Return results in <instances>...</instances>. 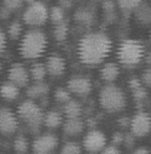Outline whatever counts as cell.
I'll list each match as a JSON object with an SVG mask.
<instances>
[{
	"mask_svg": "<svg viewBox=\"0 0 151 154\" xmlns=\"http://www.w3.org/2000/svg\"><path fill=\"white\" fill-rule=\"evenodd\" d=\"M112 48L110 38L100 32H92L84 35L78 45V56L81 63L96 66L102 63Z\"/></svg>",
	"mask_w": 151,
	"mask_h": 154,
	"instance_id": "obj_1",
	"label": "cell"
},
{
	"mask_svg": "<svg viewBox=\"0 0 151 154\" xmlns=\"http://www.w3.org/2000/svg\"><path fill=\"white\" fill-rule=\"evenodd\" d=\"M46 48V34L39 29H30L22 36L19 43V54L25 60H36L44 55Z\"/></svg>",
	"mask_w": 151,
	"mask_h": 154,
	"instance_id": "obj_2",
	"label": "cell"
},
{
	"mask_svg": "<svg viewBox=\"0 0 151 154\" xmlns=\"http://www.w3.org/2000/svg\"><path fill=\"white\" fill-rule=\"evenodd\" d=\"M99 104L109 113H117L125 109L127 97L125 92L116 85H105L99 92Z\"/></svg>",
	"mask_w": 151,
	"mask_h": 154,
	"instance_id": "obj_3",
	"label": "cell"
},
{
	"mask_svg": "<svg viewBox=\"0 0 151 154\" xmlns=\"http://www.w3.org/2000/svg\"><path fill=\"white\" fill-rule=\"evenodd\" d=\"M117 60L125 67H135L145 57V49L141 43L134 39L123 40L117 49Z\"/></svg>",
	"mask_w": 151,
	"mask_h": 154,
	"instance_id": "obj_4",
	"label": "cell"
},
{
	"mask_svg": "<svg viewBox=\"0 0 151 154\" xmlns=\"http://www.w3.org/2000/svg\"><path fill=\"white\" fill-rule=\"evenodd\" d=\"M17 117L27 124L31 132H37L44 124V113L43 109L37 106L33 100L23 101L17 109Z\"/></svg>",
	"mask_w": 151,
	"mask_h": 154,
	"instance_id": "obj_5",
	"label": "cell"
},
{
	"mask_svg": "<svg viewBox=\"0 0 151 154\" xmlns=\"http://www.w3.org/2000/svg\"><path fill=\"white\" fill-rule=\"evenodd\" d=\"M49 20V9L41 2H34L29 4L23 14V21L28 26L39 27Z\"/></svg>",
	"mask_w": 151,
	"mask_h": 154,
	"instance_id": "obj_6",
	"label": "cell"
},
{
	"mask_svg": "<svg viewBox=\"0 0 151 154\" xmlns=\"http://www.w3.org/2000/svg\"><path fill=\"white\" fill-rule=\"evenodd\" d=\"M129 129L135 137H145L151 131V117L145 112L135 113L131 119Z\"/></svg>",
	"mask_w": 151,
	"mask_h": 154,
	"instance_id": "obj_7",
	"label": "cell"
},
{
	"mask_svg": "<svg viewBox=\"0 0 151 154\" xmlns=\"http://www.w3.org/2000/svg\"><path fill=\"white\" fill-rule=\"evenodd\" d=\"M59 140L53 134H44L36 137L31 143L34 154H51L58 146Z\"/></svg>",
	"mask_w": 151,
	"mask_h": 154,
	"instance_id": "obj_8",
	"label": "cell"
},
{
	"mask_svg": "<svg viewBox=\"0 0 151 154\" xmlns=\"http://www.w3.org/2000/svg\"><path fill=\"white\" fill-rule=\"evenodd\" d=\"M106 147V137L99 130H91L84 138V148L91 153L97 154Z\"/></svg>",
	"mask_w": 151,
	"mask_h": 154,
	"instance_id": "obj_9",
	"label": "cell"
},
{
	"mask_svg": "<svg viewBox=\"0 0 151 154\" xmlns=\"http://www.w3.org/2000/svg\"><path fill=\"white\" fill-rule=\"evenodd\" d=\"M18 130V119L9 108H0V132L3 135H12Z\"/></svg>",
	"mask_w": 151,
	"mask_h": 154,
	"instance_id": "obj_10",
	"label": "cell"
},
{
	"mask_svg": "<svg viewBox=\"0 0 151 154\" xmlns=\"http://www.w3.org/2000/svg\"><path fill=\"white\" fill-rule=\"evenodd\" d=\"M68 90L78 96H87L91 94L92 91V83L88 78L82 75H75L73 78L69 79L68 84H67Z\"/></svg>",
	"mask_w": 151,
	"mask_h": 154,
	"instance_id": "obj_11",
	"label": "cell"
},
{
	"mask_svg": "<svg viewBox=\"0 0 151 154\" xmlns=\"http://www.w3.org/2000/svg\"><path fill=\"white\" fill-rule=\"evenodd\" d=\"M7 78L9 82L16 84L18 88L27 86L30 79V74L25 69V67L21 63H13L7 72Z\"/></svg>",
	"mask_w": 151,
	"mask_h": 154,
	"instance_id": "obj_12",
	"label": "cell"
},
{
	"mask_svg": "<svg viewBox=\"0 0 151 154\" xmlns=\"http://www.w3.org/2000/svg\"><path fill=\"white\" fill-rule=\"evenodd\" d=\"M46 69H47V73L52 76H61L64 74L65 72V68H67V64H65V61L62 56L59 55H51L47 57V61H46Z\"/></svg>",
	"mask_w": 151,
	"mask_h": 154,
	"instance_id": "obj_13",
	"label": "cell"
},
{
	"mask_svg": "<svg viewBox=\"0 0 151 154\" xmlns=\"http://www.w3.org/2000/svg\"><path fill=\"white\" fill-rule=\"evenodd\" d=\"M74 18L81 26H91L96 20V12L92 8L84 6L75 11Z\"/></svg>",
	"mask_w": 151,
	"mask_h": 154,
	"instance_id": "obj_14",
	"label": "cell"
},
{
	"mask_svg": "<svg viewBox=\"0 0 151 154\" xmlns=\"http://www.w3.org/2000/svg\"><path fill=\"white\" fill-rule=\"evenodd\" d=\"M85 129V124L80 118H71L67 119L63 124V132L68 136H78Z\"/></svg>",
	"mask_w": 151,
	"mask_h": 154,
	"instance_id": "obj_15",
	"label": "cell"
},
{
	"mask_svg": "<svg viewBox=\"0 0 151 154\" xmlns=\"http://www.w3.org/2000/svg\"><path fill=\"white\" fill-rule=\"evenodd\" d=\"M100 79L106 82V83H112L117 79V76L120 74V68L115 63H105L103 68L100 69Z\"/></svg>",
	"mask_w": 151,
	"mask_h": 154,
	"instance_id": "obj_16",
	"label": "cell"
},
{
	"mask_svg": "<svg viewBox=\"0 0 151 154\" xmlns=\"http://www.w3.org/2000/svg\"><path fill=\"white\" fill-rule=\"evenodd\" d=\"M50 92V86L43 82H36L31 86L28 88L27 90V96L30 100H37V98H43L47 96Z\"/></svg>",
	"mask_w": 151,
	"mask_h": 154,
	"instance_id": "obj_17",
	"label": "cell"
},
{
	"mask_svg": "<svg viewBox=\"0 0 151 154\" xmlns=\"http://www.w3.org/2000/svg\"><path fill=\"white\" fill-rule=\"evenodd\" d=\"M0 96L6 101H15L19 96V88L11 82H6L0 86Z\"/></svg>",
	"mask_w": 151,
	"mask_h": 154,
	"instance_id": "obj_18",
	"label": "cell"
},
{
	"mask_svg": "<svg viewBox=\"0 0 151 154\" xmlns=\"http://www.w3.org/2000/svg\"><path fill=\"white\" fill-rule=\"evenodd\" d=\"M63 124L62 114L56 110H50L44 114V125L49 129H57Z\"/></svg>",
	"mask_w": 151,
	"mask_h": 154,
	"instance_id": "obj_19",
	"label": "cell"
},
{
	"mask_svg": "<svg viewBox=\"0 0 151 154\" xmlns=\"http://www.w3.org/2000/svg\"><path fill=\"white\" fill-rule=\"evenodd\" d=\"M64 114L68 119H71V118H79L81 115V112H82V107L81 104L75 101V100H70L69 102H67L64 104Z\"/></svg>",
	"mask_w": 151,
	"mask_h": 154,
	"instance_id": "obj_20",
	"label": "cell"
},
{
	"mask_svg": "<svg viewBox=\"0 0 151 154\" xmlns=\"http://www.w3.org/2000/svg\"><path fill=\"white\" fill-rule=\"evenodd\" d=\"M135 18L141 24H151V5L143 4L134 11Z\"/></svg>",
	"mask_w": 151,
	"mask_h": 154,
	"instance_id": "obj_21",
	"label": "cell"
},
{
	"mask_svg": "<svg viewBox=\"0 0 151 154\" xmlns=\"http://www.w3.org/2000/svg\"><path fill=\"white\" fill-rule=\"evenodd\" d=\"M129 88L133 92V96H134V100L137 102H141L146 98L147 96V92L145 90V88L141 86V80L139 79H132L129 82Z\"/></svg>",
	"mask_w": 151,
	"mask_h": 154,
	"instance_id": "obj_22",
	"label": "cell"
},
{
	"mask_svg": "<svg viewBox=\"0 0 151 154\" xmlns=\"http://www.w3.org/2000/svg\"><path fill=\"white\" fill-rule=\"evenodd\" d=\"M29 74H30V78H31L34 82H43V80L45 79L46 74H47L46 66L43 64V63H34V64L30 67Z\"/></svg>",
	"mask_w": 151,
	"mask_h": 154,
	"instance_id": "obj_23",
	"label": "cell"
},
{
	"mask_svg": "<svg viewBox=\"0 0 151 154\" xmlns=\"http://www.w3.org/2000/svg\"><path fill=\"white\" fill-rule=\"evenodd\" d=\"M119 8L125 12L135 11L143 3V0H116Z\"/></svg>",
	"mask_w": 151,
	"mask_h": 154,
	"instance_id": "obj_24",
	"label": "cell"
},
{
	"mask_svg": "<svg viewBox=\"0 0 151 154\" xmlns=\"http://www.w3.org/2000/svg\"><path fill=\"white\" fill-rule=\"evenodd\" d=\"M64 10L61 6H53L49 10V18L52 21V23L55 24H61L64 22Z\"/></svg>",
	"mask_w": 151,
	"mask_h": 154,
	"instance_id": "obj_25",
	"label": "cell"
},
{
	"mask_svg": "<svg viewBox=\"0 0 151 154\" xmlns=\"http://www.w3.org/2000/svg\"><path fill=\"white\" fill-rule=\"evenodd\" d=\"M13 149H15V152L18 153V154H25V153L28 152V149H29L28 140H27L24 136L19 135V136L16 137L15 141H13Z\"/></svg>",
	"mask_w": 151,
	"mask_h": 154,
	"instance_id": "obj_26",
	"label": "cell"
},
{
	"mask_svg": "<svg viewBox=\"0 0 151 154\" xmlns=\"http://www.w3.org/2000/svg\"><path fill=\"white\" fill-rule=\"evenodd\" d=\"M68 32H69L68 26L63 22L61 24H56V28L53 30V36L56 38L57 42H64L68 36Z\"/></svg>",
	"mask_w": 151,
	"mask_h": 154,
	"instance_id": "obj_27",
	"label": "cell"
},
{
	"mask_svg": "<svg viewBox=\"0 0 151 154\" xmlns=\"http://www.w3.org/2000/svg\"><path fill=\"white\" fill-rule=\"evenodd\" d=\"M22 32H23L22 24H21L19 22H17V21L12 22V23L9 26V28H7V34H9V36H10V39H12V40L18 39V38L22 35Z\"/></svg>",
	"mask_w": 151,
	"mask_h": 154,
	"instance_id": "obj_28",
	"label": "cell"
},
{
	"mask_svg": "<svg viewBox=\"0 0 151 154\" xmlns=\"http://www.w3.org/2000/svg\"><path fill=\"white\" fill-rule=\"evenodd\" d=\"M61 154H81V147L76 142H67L62 147Z\"/></svg>",
	"mask_w": 151,
	"mask_h": 154,
	"instance_id": "obj_29",
	"label": "cell"
},
{
	"mask_svg": "<svg viewBox=\"0 0 151 154\" xmlns=\"http://www.w3.org/2000/svg\"><path fill=\"white\" fill-rule=\"evenodd\" d=\"M55 100L59 103H67L71 100L70 97V91L68 89H64V88H58L56 91H55Z\"/></svg>",
	"mask_w": 151,
	"mask_h": 154,
	"instance_id": "obj_30",
	"label": "cell"
},
{
	"mask_svg": "<svg viewBox=\"0 0 151 154\" xmlns=\"http://www.w3.org/2000/svg\"><path fill=\"white\" fill-rule=\"evenodd\" d=\"M24 0H3V5L9 11H15L22 8Z\"/></svg>",
	"mask_w": 151,
	"mask_h": 154,
	"instance_id": "obj_31",
	"label": "cell"
},
{
	"mask_svg": "<svg viewBox=\"0 0 151 154\" xmlns=\"http://www.w3.org/2000/svg\"><path fill=\"white\" fill-rule=\"evenodd\" d=\"M102 8L105 12V15L108 14H115V3L112 0H104L102 3Z\"/></svg>",
	"mask_w": 151,
	"mask_h": 154,
	"instance_id": "obj_32",
	"label": "cell"
},
{
	"mask_svg": "<svg viewBox=\"0 0 151 154\" xmlns=\"http://www.w3.org/2000/svg\"><path fill=\"white\" fill-rule=\"evenodd\" d=\"M134 142H135V136H134L132 132L125 134V136H123V143H125V146H126V148H127V149L133 148Z\"/></svg>",
	"mask_w": 151,
	"mask_h": 154,
	"instance_id": "obj_33",
	"label": "cell"
},
{
	"mask_svg": "<svg viewBox=\"0 0 151 154\" xmlns=\"http://www.w3.org/2000/svg\"><path fill=\"white\" fill-rule=\"evenodd\" d=\"M102 154H122L121 150L119 149V147L111 144V146H106L103 150H102Z\"/></svg>",
	"mask_w": 151,
	"mask_h": 154,
	"instance_id": "obj_34",
	"label": "cell"
},
{
	"mask_svg": "<svg viewBox=\"0 0 151 154\" xmlns=\"http://www.w3.org/2000/svg\"><path fill=\"white\" fill-rule=\"evenodd\" d=\"M141 82L146 85V86H151V68H147L143 75H141Z\"/></svg>",
	"mask_w": 151,
	"mask_h": 154,
	"instance_id": "obj_35",
	"label": "cell"
},
{
	"mask_svg": "<svg viewBox=\"0 0 151 154\" xmlns=\"http://www.w3.org/2000/svg\"><path fill=\"white\" fill-rule=\"evenodd\" d=\"M123 136H125V135L121 134V132H115L114 136H112V138H111L112 144L116 146V147H119L120 144H122V143H123Z\"/></svg>",
	"mask_w": 151,
	"mask_h": 154,
	"instance_id": "obj_36",
	"label": "cell"
},
{
	"mask_svg": "<svg viewBox=\"0 0 151 154\" xmlns=\"http://www.w3.org/2000/svg\"><path fill=\"white\" fill-rule=\"evenodd\" d=\"M6 49V35L0 29V55H3Z\"/></svg>",
	"mask_w": 151,
	"mask_h": 154,
	"instance_id": "obj_37",
	"label": "cell"
},
{
	"mask_svg": "<svg viewBox=\"0 0 151 154\" xmlns=\"http://www.w3.org/2000/svg\"><path fill=\"white\" fill-rule=\"evenodd\" d=\"M117 123H119V125H120L122 129H127V128H129V125H131V118H128V117H122V118H120V119L117 120Z\"/></svg>",
	"mask_w": 151,
	"mask_h": 154,
	"instance_id": "obj_38",
	"label": "cell"
},
{
	"mask_svg": "<svg viewBox=\"0 0 151 154\" xmlns=\"http://www.w3.org/2000/svg\"><path fill=\"white\" fill-rule=\"evenodd\" d=\"M59 6L63 10H69L73 6V0H59Z\"/></svg>",
	"mask_w": 151,
	"mask_h": 154,
	"instance_id": "obj_39",
	"label": "cell"
},
{
	"mask_svg": "<svg viewBox=\"0 0 151 154\" xmlns=\"http://www.w3.org/2000/svg\"><path fill=\"white\" fill-rule=\"evenodd\" d=\"M132 154H150V152L146 149V148H138V149H135Z\"/></svg>",
	"mask_w": 151,
	"mask_h": 154,
	"instance_id": "obj_40",
	"label": "cell"
},
{
	"mask_svg": "<svg viewBox=\"0 0 151 154\" xmlns=\"http://www.w3.org/2000/svg\"><path fill=\"white\" fill-rule=\"evenodd\" d=\"M144 58H145V61H146V63H147V64H151V51H150V52H147V54L145 55V57H144Z\"/></svg>",
	"mask_w": 151,
	"mask_h": 154,
	"instance_id": "obj_41",
	"label": "cell"
},
{
	"mask_svg": "<svg viewBox=\"0 0 151 154\" xmlns=\"http://www.w3.org/2000/svg\"><path fill=\"white\" fill-rule=\"evenodd\" d=\"M24 2H27V3H29V4H31V3H34L35 0H24Z\"/></svg>",
	"mask_w": 151,
	"mask_h": 154,
	"instance_id": "obj_42",
	"label": "cell"
},
{
	"mask_svg": "<svg viewBox=\"0 0 151 154\" xmlns=\"http://www.w3.org/2000/svg\"><path fill=\"white\" fill-rule=\"evenodd\" d=\"M92 2H94V3H99V2H102V3H103L104 0H92Z\"/></svg>",
	"mask_w": 151,
	"mask_h": 154,
	"instance_id": "obj_43",
	"label": "cell"
},
{
	"mask_svg": "<svg viewBox=\"0 0 151 154\" xmlns=\"http://www.w3.org/2000/svg\"><path fill=\"white\" fill-rule=\"evenodd\" d=\"M1 70H3V64L0 63V73H1Z\"/></svg>",
	"mask_w": 151,
	"mask_h": 154,
	"instance_id": "obj_44",
	"label": "cell"
},
{
	"mask_svg": "<svg viewBox=\"0 0 151 154\" xmlns=\"http://www.w3.org/2000/svg\"><path fill=\"white\" fill-rule=\"evenodd\" d=\"M150 42H151V32H150Z\"/></svg>",
	"mask_w": 151,
	"mask_h": 154,
	"instance_id": "obj_45",
	"label": "cell"
},
{
	"mask_svg": "<svg viewBox=\"0 0 151 154\" xmlns=\"http://www.w3.org/2000/svg\"><path fill=\"white\" fill-rule=\"evenodd\" d=\"M51 154H55V153H51Z\"/></svg>",
	"mask_w": 151,
	"mask_h": 154,
	"instance_id": "obj_46",
	"label": "cell"
}]
</instances>
